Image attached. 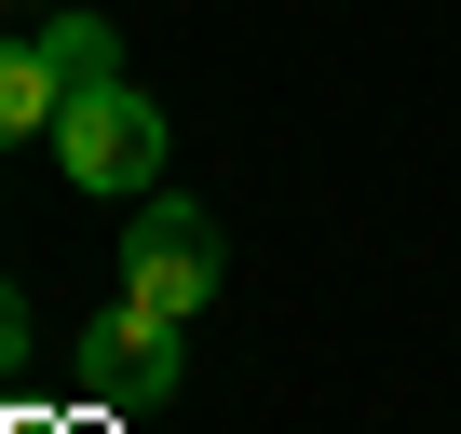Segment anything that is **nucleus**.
Instances as JSON below:
<instances>
[{
	"instance_id": "obj_3",
	"label": "nucleus",
	"mask_w": 461,
	"mask_h": 434,
	"mask_svg": "<svg viewBox=\"0 0 461 434\" xmlns=\"http://www.w3.org/2000/svg\"><path fill=\"white\" fill-rule=\"evenodd\" d=\"M82 380H95L109 407H136V393H176V326H149V312H109V326L82 339Z\"/></svg>"
},
{
	"instance_id": "obj_5",
	"label": "nucleus",
	"mask_w": 461,
	"mask_h": 434,
	"mask_svg": "<svg viewBox=\"0 0 461 434\" xmlns=\"http://www.w3.org/2000/svg\"><path fill=\"white\" fill-rule=\"evenodd\" d=\"M41 55H55V82H68V95L122 82V55H109V28H95V14H55V28H41Z\"/></svg>"
},
{
	"instance_id": "obj_4",
	"label": "nucleus",
	"mask_w": 461,
	"mask_h": 434,
	"mask_svg": "<svg viewBox=\"0 0 461 434\" xmlns=\"http://www.w3.org/2000/svg\"><path fill=\"white\" fill-rule=\"evenodd\" d=\"M55 109H68L55 55L41 41H0V149H14V136H55Z\"/></svg>"
},
{
	"instance_id": "obj_2",
	"label": "nucleus",
	"mask_w": 461,
	"mask_h": 434,
	"mask_svg": "<svg viewBox=\"0 0 461 434\" xmlns=\"http://www.w3.org/2000/svg\"><path fill=\"white\" fill-rule=\"evenodd\" d=\"M55 163H68V190L136 203V190L163 176V109H149L136 82H95V95H68V109H55Z\"/></svg>"
},
{
	"instance_id": "obj_6",
	"label": "nucleus",
	"mask_w": 461,
	"mask_h": 434,
	"mask_svg": "<svg viewBox=\"0 0 461 434\" xmlns=\"http://www.w3.org/2000/svg\"><path fill=\"white\" fill-rule=\"evenodd\" d=\"M14 353H28V299L0 285V366H14Z\"/></svg>"
},
{
	"instance_id": "obj_1",
	"label": "nucleus",
	"mask_w": 461,
	"mask_h": 434,
	"mask_svg": "<svg viewBox=\"0 0 461 434\" xmlns=\"http://www.w3.org/2000/svg\"><path fill=\"white\" fill-rule=\"evenodd\" d=\"M203 299H217V217L203 203H136V231H122V312H149V326L190 339Z\"/></svg>"
}]
</instances>
